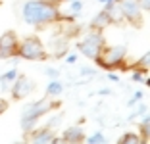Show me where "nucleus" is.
I'll use <instances>...</instances> for the list:
<instances>
[{
	"label": "nucleus",
	"instance_id": "1",
	"mask_svg": "<svg viewBox=\"0 0 150 144\" xmlns=\"http://www.w3.org/2000/svg\"><path fill=\"white\" fill-rule=\"evenodd\" d=\"M21 18L27 25H33V27H44L58 21L71 23L75 19L71 16H64L60 12V8L50 0H25L21 6Z\"/></svg>",
	"mask_w": 150,
	"mask_h": 144
},
{
	"label": "nucleus",
	"instance_id": "2",
	"mask_svg": "<svg viewBox=\"0 0 150 144\" xmlns=\"http://www.w3.org/2000/svg\"><path fill=\"white\" fill-rule=\"evenodd\" d=\"M125 58H127V46L125 44H114V46L104 44V48L100 50V54H98V58L94 61H96L102 69L112 71L115 67L123 66Z\"/></svg>",
	"mask_w": 150,
	"mask_h": 144
},
{
	"label": "nucleus",
	"instance_id": "3",
	"mask_svg": "<svg viewBox=\"0 0 150 144\" xmlns=\"http://www.w3.org/2000/svg\"><path fill=\"white\" fill-rule=\"evenodd\" d=\"M16 56H19L21 60H31V61H42L48 58L46 50H44V44L39 37H27L21 44H18V50H16Z\"/></svg>",
	"mask_w": 150,
	"mask_h": 144
},
{
	"label": "nucleus",
	"instance_id": "4",
	"mask_svg": "<svg viewBox=\"0 0 150 144\" xmlns=\"http://www.w3.org/2000/svg\"><path fill=\"white\" fill-rule=\"evenodd\" d=\"M104 44H106V39L102 35V31L91 29L87 33V37H83V39L77 42V50H79L85 58H88V60H96L100 50L104 48Z\"/></svg>",
	"mask_w": 150,
	"mask_h": 144
},
{
	"label": "nucleus",
	"instance_id": "5",
	"mask_svg": "<svg viewBox=\"0 0 150 144\" xmlns=\"http://www.w3.org/2000/svg\"><path fill=\"white\" fill-rule=\"evenodd\" d=\"M123 19H127L133 27H142V10L137 0H117Z\"/></svg>",
	"mask_w": 150,
	"mask_h": 144
},
{
	"label": "nucleus",
	"instance_id": "6",
	"mask_svg": "<svg viewBox=\"0 0 150 144\" xmlns=\"http://www.w3.org/2000/svg\"><path fill=\"white\" fill-rule=\"evenodd\" d=\"M54 108H58V102H50V100H46V98H42V100H37V102H31V104H27L25 108H23L21 115L40 119L42 115H46L48 112H52Z\"/></svg>",
	"mask_w": 150,
	"mask_h": 144
},
{
	"label": "nucleus",
	"instance_id": "7",
	"mask_svg": "<svg viewBox=\"0 0 150 144\" xmlns=\"http://www.w3.org/2000/svg\"><path fill=\"white\" fill-rule=\"evenodd\" d=\"M10 87H12L13 100H25L27 96L35 90V83H33L27 75H18V77L13 79V83L10 85Z\"/></svg>",
	"mask_w": 150,
	"mask_h": 144
},
{
	"label": "nucleus",
	"instance_id": "8",
	"mask_svg": "<svg viewBox=\"0 0 150 144\" xmlns=\"http://www.w3.org/2000/svg\"><path fill=\"white\" fill-rule=\"evenodd\" d=\"M54 136V131L50 129V127H44V129H39V131H35L33 129L31 133H27L25 135V140H29V142H35V144H46L50 142Z\"/></svg>",
	"mask_w": 150,
	"mask_h": 144
},
{
	"label": "nucleus",
	"instance_id": "9",
	"mask_svg": "<svg viewBox=\"0 0 150 144\" xmlns=\"http://www.w3.org/2000/svg\"><path fill=\"white\" fill-rule=\"evenodd\" d=\"M62 140H64V142H69V144L83 142V140H85V131H83V127H81V125L67 127L66 131L62 133Z\"/></svg>",
	"mask_w": 150,
	"mask_h": 144
},
{
	"label": "nucleus",
	"instance_id": "10",
	"mask_svg": "<svg viewBox=\"0 0 150 144\" xmlns=\"http://www.w3.org/2000/svg\"><path fill=\"white\" fill-rule=\"evenodd\" d=\"M104 12L108 13L112 25H117V23L123 21V13H121V8H119L117 0H112V2H106L104 4Z\"/></svg>",
	"mask_w": 150,
	"mask_h": 144
},
{
	"label": "nucleus",
	"instance_id": "11",
	"mask_svg": "<svg viewBox=\"0 0 150 144\" xmlns=\"http://www.w3.org/2000/svg\"><path fill=\"white\" fill-rule=\"evenodd\" d=\"M19 39L16 35V31H6L0 35V46L2 48H10V50H18Z\"/></svg>",
	"mask_w": 150,
	"mask_h": 144
},
{
	"label": "nucleus",
	"instance_id": "12",
	"mask_svg": "<svg viewBox=\"0 0 150 144\" xmlns=\"http://www.w3.org/2000/svg\"><path fill=\"white\" fill-rule=\"evenodd\" d=\"M108 25H112V23H110V18H108V13L104 10H100L93 18V21H91V29H94V31H104Z\"/></svg>",
	"mask_w": 150,
	"mask_h": 144
},
{
	"label": "nucleus",
	"instance_id": "13",
	"mask_svg": "<svg viewBox=\"0 0 150 144\" xmlns=\"http://www.w3.org/2000/svg\"><path fill=\"white\" fill-rule=\"evenodd\" d=\"M139 135H141V138H142L144 144L148 142V138H150V117H148V114L142 115L141 123H139Z\"/></svg>",
	"mask_w": 150,
	"mask_h": 144
},
{
	"label": "nucleus",
	"instance_id": "14",
	"mask_svg": "<svg viewBox=\"0 0 150 144\" xmlns=\"http://www.w3.org/2000/svg\"><path fill=\"white\" fill-rule=\"evenodd\" d=\"M54 46V58H64L67 52V40L66 39H54L50 42Z\"/></svg>",
	"mask_w": 150,
	"mask_h": 144
},
{
	"label": "nucleus",
	"instance_id": "15",
	"mask_svg": "<svg viewBox=\"0 0 150 144\" xmlns=\"http://www.w3.org/2000/svg\"><path fill=\"white\" fill-rule=\"evenodd\" d=\"M117 144H142V138L139 133H123L117 138Z\"/></svg>",
	"mask_w": 150,
	"mask_h": 144
},
{
	"label": "nucleus",
	"instance_id": "16",
	"mask_svg": "<svg viewBox=\"0 0 150 144\" xmlns=\"http://www.w3.org/2000/svg\"><path fill=\"white\" fill-rule=\"evenodd\" d=\"M64 92V83L58 81V79H52L48 85H46V96H58Z\"/></svg>",
	"mask_w": 150,
	"mask_h": 144
},
{
	"label": "nucleus",
	"instance_id": "17",
	"mask_svg": "<svg viewBox=\"0 0 150 144\" xmlns=\"http://www.w3.org/2000/svg\"><path fill=\"white\" fill-rule=\"evenodd\" d=\"M37 123H39V119H37V117H27V115H21L19 125H21V131L27 135V133H31L33 129L37 127Z\"/></svg>",
	"mask_w": 150,
	"mask_h": 144
},
{
	"label": "nucleus",
	"instance_id": "18",
	"mask_svg": "<svg viewBox=\"0 0 150 144\" xmlns=\"http://www.w3.org/2000/svg\"><path fill=\"white\" fill-rule=\"evenodd\" d=\"M83 142H88V144H106L108 138L104 136V133H102V131H96V133H93V135L85 136Z\"/></svg>",
	"mask_w": 150,
	"mask_h": 144
},
{
	"label": "nucleus",
	"instance_id": "19",
	"mask_svg": "<svg viewBox=\"0 0 150 144\" xmlns=\"http://www.w3.org/2000/svg\"><path fill=\"white\" fill-rule=\"evenodd\" d=\"M18 77V71L16 69H10V71H6L4 75H0V83H2V87L0 88H10V85L13 83V79Z\"/></svg>",
	"mask_w": 150,
	"mask_h": 144
},
{
	"label": "nucleus",
	"instance_id": "20",
	"mask_svg": "<svg viewBox=\"0 0 150 144\" xmlns=\"http://www.w3.org/2000/svg\"><path fill=\"white\" fill-rule=\"evenodd\" d=\"M81 10H83V0H73L71 2V18H75V16H79Z\"/></svg>",
	"mask_w": 150,
	"mask_h": 144
},
{
	"label": "nucleus",
	"instance_id": "21",
	"mask_svg": "<svg viewBox=\"0 0 150 144\" xmlns=\"http://www.w3.org/2000/svg\"><path fill=\"white\" fill-rule=\"evenodd\" d=\"M148 60H150V54L144 52V54H142V58H141V61H137V67L141 71H144V73L148 71Z\"/></svg>",
	"mask_w": 150,
	"mask_h": 144
},
{
	"label": "nucleus",
	"instance_id": "22",
	"mask_svg": "<svg viewBox=\"0 0 150 144\" xmlns=\"http://www.w3.org/2000/svg\"><path fill=\"white\" fill-rule=\"evenodd\" d=\"M44 73L48 75L50 79H58V77H60V71L54 69V67H46V71H44Z\"/></svg>",
	"mask_w": 150,
	"mask_h": 144
},
{
	"label": "nucleus",
	"instance_id": "23",
	"mask_svg": "<svg viewBox=\"0 0 150 144\" xmlns=\"http://www.w3.org/2000/svg\"><path fill=\"white\" fill-rule=\"evenodd\" d=\"M137 2H139V6H141L142 13H146L150 10V0H137Z\"/></svg>",
	"mask_w": 150,
	"mask_h": 144
},
{
	"label": "nucleus",
	"instance_id": "24",
	"mask_svg": "<svg viewBox=\"0 0 150 144\" xmlns=\"http://www.w3.org/2000/svg\"><path fill=\"white\" fill-rule=\"evenodd\" d=\"M66 64H75L77 61V54H66Z\"/></svg>",
	"mask_w": 150,
	"mask_h": 144
},
{
	"label": "nucleus",
	"instance_id": "25",
	"mask_svg": "<svg viewBox=\"0 0 150 144\" xmlns=\"http://www.w3.org/2000/svg\"><path fill=\"white\" fill-rule=\"evenodd\" d=\"M6 109H8V102H6V100H0V115L4 114Z\"/></svg>",
	"mask_w": 150,
	"mask_h": 144
},
{
	"label": "nucleus",
	"instance_id": "26",
	"mask_svg": "<svg viewBox=\"0 0 150 144\" xmlns=\"http://www.w3.org/2000/svg\"><path fill=\"white\" fill-rule=\"evenodd\" d=\"M108 79H110V81H119V77L115 73H110V75H108Z\"/></svg>",
	"mask_w": 150,
	"mask_h": 144
},
{
	"label": "nucleus",
	"instance_id": "27",
	"mask_svg": "<svg viewBox=\"0 0 150 144\" xmlns=\"http://www.w3.org/2000/svg\"><path fill=\"white\" fill-rule=\"evenodd\" d=\"M100 94H112V90H110V88H102Z\"/></svg>",
	"mask_w": 150,
	"mask_h": 144
},
{
	"label": "nucleus",
	"instance_id": "28",
	"mask_svg": "<svg viewBox=\"0 0 150 144\" xmlns=\"http://www.w3.org/2000/svg\"><path fill=\"white\" fill-rule=\"evenodd\" d=\"M98 2H102V4H106V2H112V0H98Z\"/></svg>",
	"mask_w": 150,
	"mask_h": 144
}]
</instances>
